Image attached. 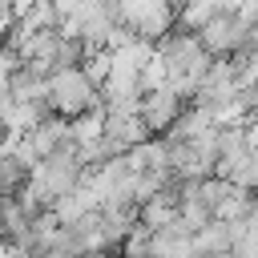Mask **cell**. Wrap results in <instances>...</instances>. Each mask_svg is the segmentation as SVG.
Segmentation results:
<instances>
[{
  "instance_id": "4",
  "label": "cell",
  "mask_w": 258,
  "mask_h": 258,
  "mask_svg": "<svg viewBox=\"0 0 258 258\" xmlns=\"http://www.w3.org/2000/svg\"><path fill=\"white\" fill-rule=\"evenodd\" d=\"M28 137V145H32V153L44 161V157H52L56 149H64L69 145V121L64 117H56V113H48L32 133H24Z\"/></svg>"
},
{
  "instance_id": "12",
  "label": "cell",
  "mask_w": 258,
  "mask_h": 258,
  "mask_svg": "<svg viewBox=\"0 0 258 258\" xmlns=\"http://www.w3.org/2000/svg\"><path fill=\"white\" fill-rule=\"evenodd\" d=\"M81 258H117V254H109V250H101V254H81Z\"/></svg>"
},
{
  "instance_id": "10",
  "label": "cell",
  "mask_w": 258,
  "mask_h": 258,
  "mask_svg": "<svg viewBox=\"0 0 258 258\" xmlns=\"http://www.w3.org/2000/svg\"><path fill=\"white\" fill-rule=\"evenodd\" d=\"M20 69V60H16V52L8 48V44H0V93H8V81H12V73Z\"/></svg>"
},
{
  "instance_id": "8",
  "label": "cell",
  "mask_w": 258,
  "mask_h": 258,
  "mask_svg": "<svg viewBox=\"0 0 258 258\" xmlns=\"http://www.w3.org/2000/svg\"><path fill=\"white\" fill-rule=\"evenodd\" d=\"M77 69H81V77H85L93 89H101V85H105V77H109V69H113V60H109V52H105V48H93V52H85V60H81Z\"/></svg>"
},
{
  "instance_id": "6",
  "label": "cell",
  "mask_w": 258,
  "mask_h": 258,
  "mask_svg": "<svg viewBox=\"0 0 258 258\" xmlns=\"http://www.w3.org/2000/svg\"><path fill=\"white\" fill-rule=\"evenodd\" d=\"M189 242H194L198 258H210V254L230 250V238H226V226H222V222H206L198 234H189Z\"/></svg>"
},
{
  "instance_id": "9",
  "label": "cell",
  "mask_w": 258,
  "mask_h": 258,
  "mask_svg": "<svg viewBox=\"0 0 258 258\" xmlns=\"http://www.w3.org/2000/svg\"><path fill=\"white\" fill-rule=\"evenodd\" d=\"M121 258H149V230L145 226H133L121 238Z\"/></svg>"
},
{
  "instance_id": "5",
  "label": "cell",
  "mask_w": 258,
  "mask_h": 258,
  "mask_svg": "<svg viewBox=\"0 0 258 258\" xmlns=\"http://www.w3.org/2000/svg\"><path fill=\"white\" fill-rule=\"evenodd\" d=\"M101 133H105V109H89V113L69 121V141L73 145H93V141H101Z\"/></svg>"
},
{
  "instance_id": "3",
  "label": "cell",
  "mask_w": 258,
  "mask_h": 258,
  "mask_svg": "<svg viewBox=\"0 0 258 258\" xmlns=\"http://www.w3.org/2000/svg\"><path fill=\"white\" fill-rule=\"evenodd\" d=\"M181 101L169 93V89H157V93H141V105H137V117L145 121V129H149V137H157V133H165L177 117H181Z\"/></svg>"
},
{
  "instance_id": "7",
  "label": "cell",
  "mask_w": 258,
  "mask_h": 258,
  "mask_svg": "<svg viewBox=\"0 0 258 258\" xmlns=\"http://www.w3.org/2000/svg\"><path fill=\"white\" fill-rule=\"evenodd\" d=\"M165 81H169V64H165V56L153 48V56L137 69V89H141V93H157V89H165Z\"/></svg>"
},
{
  "instance_id": "2",
  "label": "cell",
  "mask_w": 258,
  "mask_h": 258,
  "mask_svg": "<svg viewBox=\"0 0 258 258\" xmlns=\"http://www.w3.org/2000/svg\"><path fill=\"white\" fill-rule=\"evenodd\" d=\"M113 20L121 28H129L133 36L157 44L173 32V8L169 0H117L113 4Z\"/></svg>"
},
{
  "instance_id": "11",
  "label": "cell",
  "mask_w": 258,
  "mask_h": 258,
  "mask_svg": "<svg viewBox=\"0 0 258 258\" xmlns=\"http://www.w3.org/2000/svg\"><path fill=\"white\" fill-rule=\"evenodd\" d=\"M254 12H258V0H238V8L230 12L242 28H254Z\"/></svg>"
},
{
  "instance_id": "1",
  "label": "cell",
  "mask_w": 258,
  "mask_h": 258,
  "mask_svg": "<svg viewBox=\"0 0 258 258\" xmlns=\"http://www.w3.org/2000/svg\"><path fill=\"white\" fill-rule=\"evenodd\" d=\"M44 89H48V113H56L64 121H73V117H81L89 109H101V97L81 77V69H56V73H48Z\"/></svg>"
}]
</instances>
